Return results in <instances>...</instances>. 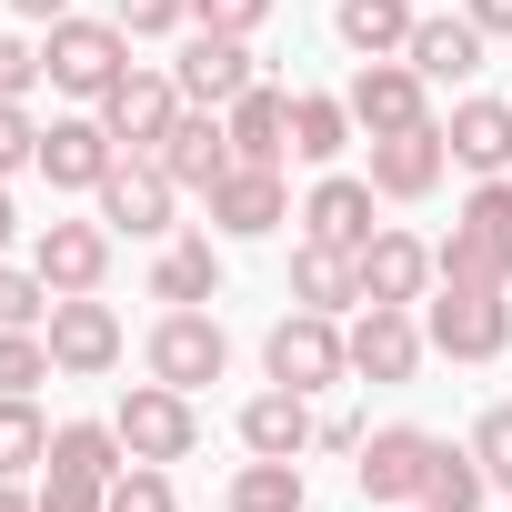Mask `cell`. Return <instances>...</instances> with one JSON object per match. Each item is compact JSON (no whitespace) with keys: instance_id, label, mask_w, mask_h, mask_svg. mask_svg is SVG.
I'll use <instances>...</instances> for the list:
<instances>
[{"instance_id":"cell-1","label":"cell","mask_w":512,"mask_h":512,"mask_svg":"<svg viewBox=\"0 0 512 512\" xmlns=\"http://www.w3.org/2000/svg\"><path fill=\"white\" fill-rule=\"evenodd\" d=\"M442 282H482V292H512V181H482L452 221V241L432 251Z\"/></svg>"},{"instance_id":"cell-2","label":"cell","mask_w":512,"mask_h":512,"mask_svg":"<svg viewBox=\"0 0 512 512\" xmlns=\"http://www.w3.org/2000/svg\"><path fill=\"white\" fill-rule=\"evenodd\" d=\"M121 71H131V31H121V21H51V41H41V81H51V91L111 101Z\"/></svg>"},{"instance_id":"cell-3","label":"cell","mask_w":512,"mask_h":512,"mask_svg":"<svg viewBox=\"0 0 512 512\" xmlns=\"http://www.w3.org/2000/svg\"><path fill=\"white\" fill-rule=\"evenodd\" d=\"M422 342H432L442 362H502V342H512V292L442 282V292H432V322H422Z\"/></svg>"},{"instance_id":"cell-4","label":"cell","mask_w":512,"mask_h":512,"mask_svg":"<svg viewBox=\"0 0 512 512\" xmlns=\"http://www.w3.org/2000/svg\"><path fill=\"white\" fill-rule=\"evenodd\" d=\"M262 362H272V382H292V392H332L342 372H352V332H342V312H282L272 322V342H262Z\"/></svg>"},{"instance_id":"cell-5","label":"cell","mask_w":512,"mask_h":512,"mask_svg":"<svg viewBox=\"0 0 512 512\" xmlns=\"http://www.w3.org/2000/svg\"><path fill=\"white\" fill-rule=\"evenodd\" d=\"M141 362H151V382L201 392V382H221V372H231V332H221L211 312H161V322H151V342H141Z\"/></svg>"},{"instance_id":"cell-6","label":"cell","mask_w":512,"mask_h":512,"mask_svg":"<svg viewBox=\"0 0 512 512\" xmlns=\"http://www.w3.org/2000/svg\"><path fill=\"white\" fill-rule=\"evenodd\" d=\"M111 432L131 442V462H191L201 412H191V392H171V382H131L121 412H111Z\"/></svg>"},{"instance_id":"cell-7","label":"cell","mask_w":512,"mask_h":512,"mask_svg":"<svg viewBox=\"0 0 512 512\" xmlns=\"http://www.w3.org/2000/svg\"><path fill=\"white\" fill-rule=\"evenodd\" d=\"M292 221V191H282V161H231L211 181V231L221 241H262Z\"/></svg>"},{"instance_id":"cell-8","label":"cell","mask_w":512,"mask_h":512,"mask_svg":"<svg viewBox=\"0 0 512 512\" xmlns=\"http://www.w3.org/2000/svg\"><path fill=\"white\" fill-rule=\"evenodd\" d=\"M191 101H181V81L171 71H121V91L101 101V121H111V141L131 151V161H151L161 141H171V121H181Z\"/></svg>"},{"instance_id":"cell-9","label":"cell","mask_w":512,"mask_h":512,"mask_svg":"<svg viewBox=\"0 0 512 512\" xmlns=\"http://www.w3.org/2000/svg\"><path fill=\"white\" fill-rule=\"evenodd\" d=\"M41 332H51V362H61L71 382H101V372L121 362V322H111V302H91V292H61Z\"/></svg>"},{"instance_id":"cell-10","label":"cell","mask_w":512,"mask_h":512,"mask_svg":"<svg viewBox=\"0 0 512 512\" xmlns=\"http://www.w3.org/2000/svg\"><path fill=\"white\" fill-rule=\"evenodd\" d=\"M121 161H131V151L111 141V121H101V111H91V121H51V131H41V181H51V191H101Z\"/></svg>"},{"instance_id":"cell-11","label":"cell","mask_w":512,"mask_h":512,"mask_svg":"<svg viewBox=\"0 0 512 512\" xmlns=\"http://www.w3.org/2000/svg\"><path fill=\"white\" fill-rule=\"evenodd\" d=\"M422 322H412V302H362V322H352V372L362 382H412L422 372Z\"/></svg>"},{"instance_id":"cell-12","label":"cell","mask_w":512,"mask_h":512,"mask_svg":"<svg viewBox=\"0 0 512 512\" xmlns=\"http://www.w3.org/2000/svg\"><path fill=\"white\" fill-rule=\"evenodd\" d=\"M422 472H432V432L422 422H392V432H362V502H422Z\"/></svg>"},{"instance_id":"cell-13","label":"cell","mask_w":512,"mask_h":512,"mask_svg":"<svg viewBox=\"0 0 512 512\" xmlns=\"http://www.w3.org/2000/svg\"><path fill=\"white\" fill-rule=\"evenodd\" d=\"M171 81H181V101L231 111V101L251 91V41H231V31H191V41H181V61H171Z\"/></svg>"},{"instance_id":"cell-14","label":"cell","mask_w":512,"mask_h":512,"mask_svg":"<svg viewBox=\"0 0 512 512\" xmlns=\"http://www.w3.org/2000/svg\"><path fill=\"white\" fill-rule=\"evenodd\" d=\"M31 272H41L51 292H101V272H111V221H41Z\"/></svg>"},{"instance_id":"cell-15","label":"cell","mask_w":512,"mask_h":512,"mask_svg":"<svg viewBox=\"0 0 512 512\" xmlns=\"http://www.w3.org/2000/svg\"><path fill=\"white\" fill-rule=\"evenodd\" d=\"M422 91H432V81H422L412 61H362L342 101H352V121L382 141V131H412V121H432V111H422Z\"/></svg>"},{"instance_id":"cell-16","label":"cell","mask_w":512,"mask_h":512,"mask_svg":"<svg viewBox=\"0 0 512 512\" xmlns=\"http://www.w3.org/2000/svg\"><path fill=\"white\" fill-rule=\"evenodd\" d=\"M442 161H452L442 121H412V131H382V141H372V191H382V201H422V191L442 181Z\"/></svg>"},{"instance_id":"cell-17","label":"cell","mask_w":512,"mask_h":512,"mask_svg":"<svg viewBox=\"0 0 512 512\" xmlns=\"http://www.w3.org/2000/svg\"><path fill=\"white\" fill-rule=\"evenodd\" d=\"M171 201H181V181H171L161 161H121V171L101 181V221L131 231V241H161V231H171Z\"/></svg>"},{"instance_id":"cell-18","label":"cell","mask_w":512,"mask_h":512,"mask_svg":"<svg viewBox=\"0 0 512 512\" xmlns=\"http://www.w3.org/2000/svg\"><path fill=\"white\" fill-rule=\"evenodd\" d=\"M352 262H362V302H422V292L442 282L432 241H412V231H372Z\"/></svg>"},{"instance_id":"cell-19","label":"cell","mask_w":512,"mask_h":512,"mask_svg":"<svg viewBox=\"0 0 512 512\" xmlns=\"http://www.w3.org/2000/svg\"><path fill=\"white\" fill-rule=\"evenodd\" d=\"M312 442H322V422H312V392L272 382V392H251V402H241V452H272V462H302Z\"/></svg>"},{"instance_id":"cell-20","label":"cell","mask_w":512,"mask_h":512,"mask_svg":"<svg viewBox=\"0 0 512 512\" xmlns=\"http://www.w3.org/2000/svg\"><path fill=\"white\" fill-rule=\"evenodd\" d=\"M151 161H161V171H171L181 191H201V201H211V181L231 171V131H221V111H201V101H191V111L171 121V141H161Z\"/></svg>"},{"instance_id":"cell-21","label":"cell","mask_w":512,"mask_h":512,"mask_svg":"<svg viewBox=\"0 0 512 512\" xmlns=\"http://www.w3.org/2000/svg\"><path fill=\"white\" fill-rule=\"evenodd\" d=\"M372 181H352V171H332V181H312V201H302V241H332V251H362L382 221H372Z\"/></svg>"},{"instance_id":"cell-22","label":"cell","mask_w":512,"mask_h":512,"mask_svg":"<svg viewBox=\"0 0 512 512\" xmlns=\"http://www.w3.org/2000/svg\"><path fill=\"white\" fill-rule=\"evenodd\" d=\"M442 141H452V161L462 171H482V181H502L512 171V101H452V121H442Z\"/></svg>"},{"instance_id":"cell-23","label":"cell","mask_w":512,"mask_h":512,"mask_svg":"<svg viewBox=\"0 0 512 512\" xmlns=\"http://www.w3.org/2000/svg\"><path fill=\"white\" fill-rule=\"evenodd\" d=\"M221 131H231V161H282V151H292V101H282L272 81H251V91L221 111Z\"/></svg>"},{"instance_id":"cell-24","label":"cell","mask_w":512,"mask_h":512,"mask_svg":"<svg viewBox=\"0 0 512 512\" xmlns=\"http://www.w3.org/2000/svg\"><path fill=\"white\" fill-rule=\"evenodd\" d=\"M292 302L302 312H362V262L332 251V241H302L292 251Z\"/></svg>"},{"instance_id":"cell-25","label":"cell","mask_w":512,"mask_h":512,"mask_svg":"<svg viewBox=\"0 0 512 512\" xmlns=\"http://www.w3.org/2000/svg\"><path fill=\"white\" fill-rule=\"evenodd\" d=\"M412 21H422L412 0H342V11H332V31H342L362 61H402V51H412Z\"/></svg>"},{"instance_id":"cell-26","label":"cell","mask_w":512,"mask_h":512,"mask_svg":"<svg viewBox=\"0 0 512 512\" xmlns=\"http://www.w3.org/2000/svg\"><path fill=\"white\" fill-rule=\"evenodd\" d=\"M151 302H171V312L221 302V251H211V241H171L161 262H151Z\"/></svg>"},{"instance_id":"cell-27","label":"cell","mask_w":512,"mask_h":512,"mask_svg":"<svg viewBox=\"0 0 512 512\" xmlns=\"http://www.w3.org/2000/svg\"><path fill=\"white\" fill-rule=\"evenodd\" d=\"M402 61H412L422 81H472V71H482V31L452 21V11H442V21H412V51H402Z\"/></svg>"},{"instance_id":"cell-28","label":"cell","mask_w":512,"mask_h":512,"mask_svg":"<svg viewBox=\"0 0 512 512\" xmlns=\"http://www.w3.org/2000/svg\"><path fill=\"white\" fill-rule=\"evenodd\" d=\"M352 131H362V121H352V101H332V91H292V151H302V161H322V171H332V161L352 151Z\"/></svg>"},{"instance_id":"cell-29","label":"cell","mask_w":512,"mask_h":512,"mask_svg":"<svg viewBox=\"0 0 512 512\" xmlns=\"http://www.w3.org/2000/svg\"><path fill=\"white\" fill-rule=\"evenodd\" d=\"M41 472H91V482H111V472H131V442H121L111 422H61Z\"/></svg>"},{"instance_id":"cell-30","label":"cell","mask_w":512,"mask_h":512,"mask_svg":"<svg viewBox=\"0 0 512 512\" xmlns=\"http://www.w3.org/2000/svg\"><path fill=\"white\" fill-rule=\"evenodd\" d=\"M482 492H492V472H482V452L462 442H432V472H422V512H482Z\"/></svg>"},{"instance_id":"cell-31","label":"cell","mask_w":512,"mask_h":512,"mask_svg":"<svg viewBox=\"0 0 512 512\" xmlns=\"http://www.w3.org/2000/svg\"><path fill=\"white\" fill-rule=\"evenodd\" d=\"M312 492H302V462H272V452H251L241 472H231V512H302Z\"/></svg>"},{"instance_id":"cell-32","label":"cell","mask_w":512,"mask_h":512,"mask_svg":"<svg viewBox=\"0 0 512 512\" xmlns=\"http://www.w3.org/2000/svg\"><path fill=\"white\" fill-rule=\"evenodd\" d=\"M51 462V422L31 412V392H0V482H21Z\"/></svg>"},{"instance_id":"cell-33","label":"cell","mask_w":512,"mask_h":512,"mask_svg":"<svg viewBox=\"0 0 512 512\" xmlns=\"http://www.w3.org/2000/svg\"><path fill=\"white\" fill-rule=\"evenodd\" d=\"M51 302H61V292H51L41 272H11V262H0V332H41Z\"/></svg>"},{"instance_id":"cell-34","label":"cell","mask_w":512,"mask_h":512,"mask_svg":"<svg viewBox=\"0 0 512 512\" xmlns=\"http://www.w3.org/2000/svg\"><path fill=\"white\" fill-rule=\"evenodd\" d=\"M61 362H51V332H0V392H41Z\"/></svg>"},{"instance_id":"cell-35","label":"cell","mask_w":512,"mask_h":512,"mask_svg":"<svg viewBox=\"0 0 512 512\" xmlns=\"http://www.w3.org/2000/svg\"><path fill=\"white\" fill-rule=\"evenodd\" d=\"M111 512H181V502H171V462H131V472H111Z\"/></svg>"},{"instance_id":"cell-36","label":"cell","mask_w":512,"mask_h":512,"mask_svg":"<svg viewBox=\"0 0 512 512\" xmlns=\"http://www.w3.org/2000/svg\"><path fill=\"white\" fill-rule=\"evenodd\" d=\"M472 452H482V472H492V492H512V402H492V412L472 422Z\"/></svg>"},{"instance_id":"cell-37","label":"cell","mask_w":512,"mask_h":512,"mask_svg":"<svg viewBox=\"0 0 512 512\" xmlns=\"http://www.w3.org/2000/svg\"><path fill=\"white\" fill-rule=\"evenodd\" d=\"M11 171H41V121L21 101H0V181H11Z\"/></svg>"},{"instance_id":"cell-38","label":"cell","mask_w":512,"mask_h":512,"mask_svg":"<svg viewBox=\"0 0 512 512\" xmlns=\"http://www.w3.org/2000/svg\"><path fill=\"white\" fill-rule=\"evenodd\" d=\"M272 21V0H191V31H231V41H251Z\"/></svg>"},{"instance_id":"cell-39","label":"cell","mask_w":512,"mask_h":512,"mask_svg":"<svg viewBox=\"0 0 512 512\" xmlns=\"http://www.w3.org/2000/svg\"><path fill=\"white\" fill-rule=\"evenodd\" d=\"M41 512H111V482H91V472H51V482H41Z\"/></svg>"},{"instance_id":"cell-40","label":"cell","mask_w":512,"mask_h":512,"mask_svg":"<svg viewBox=\"0 0 512 512\" xmlns=\"http://www.w3.org/2000/svg\"><path fill=\"white\" fill-rule=\"evenodd\" d=\"M191 21V0H121V31L131 41H161V31H181Z\"/></svg>"},{"instance_id":"cell-41","label":"cell","mask_w":512,"mask_h":512,"mask_svg":"<svg viewBox=\"0 0 512 512\" xmlns=\"http://www.w3.org/2000/svg\"><path fill=\"white\" fill-rule=\"evenodd\" d=\"M31 81H41V51H31V41H11V31H0V101H21Z\"/></svg>"},{"instance_id":"cell-42","label":"cell","mask_w":512,"mask_h":512,"mask_svg":"<svg viewBox=\"0 0 512 512\" xmlns=\"http://www.w3.org/2000/svg\"><path fill=\"white\" fill-rule=\"evenodd\" d=\"M462 21H472V31L492 41V31H512V0H462Z\"/></svg>"},{"instance_id":"cell-43","label":"cell","mask_w":512,"mask_h":512,"mask_svg":"<svg viewBox=\"0 0 512 512\" xmlns=\"http://www.w3.org/2000/svg\"><path fill=\"white\" fill-rule=\"evenodd\" d=\"M11 11H21V21H41V31H51V21H71V0H11Z\"/></svg>"},{"instance_id":"cell-44","label":"cell","mask_w":512,"mask_h":512,"mask_svg":"<svg viewBox=\"0 0 512 512\" xmlns=\"http://www.w3.org/2000/svg\"><path fill=\"white\" fill-rule=\"evenodd\" d=\"M0 512H41V492H21V482H0Z\"/></svg>"},{"instance_id":"cell-45","label":"cell","mask_w":512,"mask_h":512,"mask_svg":"<svg viewBox=\"0 0 512 512\" xmlns=\"http://www.w3.org/2000/svg\"><path fill=\"white\" fill-rule=\"evenodd\" d=\"M11 231H21V211H11V191H0V251H11Z\"/></svg>"},{"instance_id":"cell-46","label":"cell","mask_w":512,"mask_h":512,"mask_svg":"<svg viewBox=\"0 0 512 512\" xmlns=\"http://www.w3.org/2000/svg\"><path fill=\"white\" fill-rule=\"evenodd\" d=\"M412 512H422V502H412Z\"/></svg>"}]
</instances>
